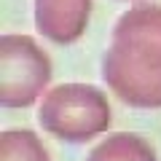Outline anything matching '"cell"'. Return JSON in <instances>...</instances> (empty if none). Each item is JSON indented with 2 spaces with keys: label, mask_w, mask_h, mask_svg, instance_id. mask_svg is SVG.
Returning <instances> with one entry per match:
<instances>
[{
  "label": "cell",
  "mask_w": 161,
  "mask_h": 161,
  "mask_svg": "<svg viewBox=\"0 0 161 161\" xmlns=\"http://www.w3.org/2000/svg\"><path fill=\"white\" fill-rule=\"evenodd\" d=\"M51 59L27 35L0 38V102L3 108H27L46 92Z\"/></svg>",
  "instance_id": "obj_3"
},
{
  "label": "cell",
  "mask_w": 161,
  "mask_h": 161,
  "mask_svg": "<svg viewBox=\"0 0 161 161\" xmlns=\"http://www.w3.org/2000/svg\"><path fill=\"white\" fill-rule=\"evenodd\" d=\"M92 0H35V27L51 43H75L89 27Z\"/></svg>",
  "instance_id": "obj_4"
},
{
  "label": "cell",
  "mask_w": 161,
  "mask_h": 161,
  "mask_svg": "<svg viewBox=\"0 0 161 161\" xmlns=\"http://www.w3.org/2000/svg\"><path fill=\"white\" fill-rule=\"evenodd\" d=\"M102 78L121 102L161 108V6H134L118 16Z\"/></svg>",
  "instance_id": "obj_1"
},
{
  "label": "cell",
  "mask_w": 161,
  "mask_h": 161,
  "mask_svg": "<svg viewBox=\"0 0 161 161\" xmlns=\"http://www.w3.org/2000/svg\"><path fill=\"white\" fill-rule=\"evenodd\" d=\"M38 121L57 140L86 142L110 126V102L92 83H62L43 97Z\"/></svg>",
  "instance_id": "obj_2"
},
{
  "label": "cell",
  "mask_w": 161,
  "mask_h": 161,
  "mask_svg": "<svg viewBox=\"0 0 161 161\" xmlns=\"http://www.w3.org/2000/svg\"><path fill=\"white\" fill-rule=\"evenodd\" d=\"M3 161H48V153L38 137L27 129L3 132Z\"/></svg>",
  "instance_id": "obj_5"
}]
</instances>
